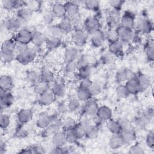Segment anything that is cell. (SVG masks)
<instances>
[{
  "mask_svg": "<svg viewBox=\"0 0 154 154\" xmlns=\"http://www.w3.org/2000/svg\"><path fill=\"white\" fill-rule=\"evenodd\" d=\"M39 51L40 49L38 46L29 47L26 50L17 54L16 55V60L22 65H27L34 61L37 54L40 52Z\"/></svg>",
  "mask_w": 154,
  "mask_h": 154,
  "instance_id": "1",
  "label": "cell"
},
{
  "mask_svg": "<svg viewBox=\"0 0 154 154\" xmlns=\"http://www.w3.org/2000/svg\"><path fill=\"white\" fill-rule=\"evenodd\" d=\"M27 22L16 16L8 19L5 22V28L10 32L18 31L20 29L25 28Z\"/></svg>",
  "mask_w": 154,
  "mask_h": 154,
  "instance_id": "2",
  "label": "cell"
},
{
  "mask_svg": "<svg viewBox=\"0 0 154 154\" xmlns=\"http://www.w3.org/2000/svg\"><path fill=\"white\" fill-rule=\"evenodd\" d=\"M116 34L117 38L120 40L122 42L128 43L133 40L135 37V33L133 29L126 28L121 25L116 28Z\"/></svg>",
  "mask_w": 154,
  "mask_h": 154,
  "instance_id": "3",
  "label": "cell"
},
{
  "mask_svg": "<svg viewBox=\"0 0 154 154\" xmlns=\"http://www.w3.org/2000/svg\"><path fill=\"white\" fill-rule=\"evenodd\" d=\"M32 32L29 29L25 28L19 30L16 34L14 40L16 43L28 45L31 42Z\"/></svg>",
  "mask_w": 154,
  "mask_h": 154,
  "instance_id": "4",
  "label": "cell"
},
{
  "mask_svg": "<svg viewBox=\"0 0 154 154\" xmlns=\"http://www.w3.org/2000/svg\"><path fill=\"white\" fill-rule=\"evenodd\" d=\"M84 31L90 35L100 29V23L99 20L94 17H88L84 24Z\"/></svg>",
  "mask_w": 154,
  "mask_h": 154,
  "instance_id": "5",
  "label": "cell"
},
{
  "mask_svg": "<svg viewBox=\"0 0 154 154\" xmlns=\"http://www.w3.org/2000/svg\"><path fill=\"white\" fill-rule=\"evenodd\" d=\"M72 40L76 48L82 47L87 43V34L84 29L77 28L73 34Z\"/></svg>",
  "mask_w": 154,
  "mask_h": 154,
  "instance_id": "6",
  "label": "cell"
},
{
  "mask_svg": "<svg viewBox=\"0 0 154 154\" xmlns=\"http://www.w3.org/2000/svg\"><path fill=\"white\" fill-rule=\"evenodd\" d=\"M135 27L137 30L141 33H149L153 28L152 23L147 19L140 17L135 21Z\"/></svg>",
  "mask_w": 154,
  "mask_h": 154,
  "instance_id": "7",
  "label": "cell"
},
{
  "mask_svg": "<svg viewBox=\"0 0 154 154\" xmlns=\"http://www.w3.org/2000/svg\"><path fill=\"white\" fill-rule=\"evenodd\" d=\"M33 112L31 109L23 108L17 114V120L20 125L29 123L32 119Z\"/></svg>",
  "mask_w": 154,
  "mask_h": 154,
  "instance_id": "8",
  "label": "cell"
},
{
  "mask_svg": "<svg viewBox=\"0 0 154 154\" xmlns=\"http://www.w3.org/2000/svg\"><path fill=\"white\" fill-rule=\"evenodd\" d=\"M14 100V96L10 91H4L1 90L0 105L1 111L10 107L13 104Z\"/></svg>",
  "mask_w": 154,
  "mask_h": 154,
  "instance_id": "9",
  "label": "cell"
},
{
  "mask_svg": "<svg viewBox=\"0 0 154 154\" xmlns=\"http://www.w3.org/2000/svg\"><path fill=\"white\" fill-rule=\"evenodd\" d=\"M120 22L122 26L133 29L135 24V18L134 13L128 11L125 12L121 17Z\"/></svg>",
  "mask_w": 154,
  "mask_h": 154,
  "instance_id": "10",
  "label": "cell"
},
{
  "mask_svg": "<svg viewBox=\"0 0 154 154\" xmlns=\"http://www.w3.org/2000/svg\"><path fill=\"white\" fill-rule=\"evenodd\" d=\"M99 106L94 99L92 97L88 100L85 102V103L83 107V113L88 116H93L96 114Z\"/></svg>",
  "mask_w": 154,
  "mask_h": 154,
  "instance_id": "11",
  "label": "cell"
},
{
  "mask_svg": "<svg viewBox=\"0 0 154 154\" xmlns=\"http://www.w3.org/2000/svg\"><path fill=\"white\" fill-rule=\"evenodd\" d=\"M125 85L130 94H136L141 91L137 78L135 76L126 81Z\"/></svg>",
  "mask_w": 154,
  "mask_h": 154,
  "instance_id": "12",
  "label": "cell"
},
{
  "mask_svg": "<svg viewBox=\"0 0 154 154\" xmlns=\"http://www.w3.org/2000/svg\"><path fill=\"white\" fill-rule=\"evenodd\" d=\"M56 96L51 91V90H48L42 94L39 95L38 103L43 106H48L51 105L55 102Z\"/></svg>",
  "mask_w": 154,
  "mask_h": 154,
  "instance_id": "13",
  "label": "cell"
},
{
  "mask_svg": "<svg viewBox=\"0 0 154 154\" xmlns=\"http://www.w3.org/2000/svg\"><path fill=\"white\" fill-rule=\"evenodd\" d=\"M51 11L55 17L62 19L66 16L64 4H62L60 2H54L52 5Z\"/></svg>",
  "mask_w": 154,
  "mask_h": 154,
  "instance_id": "14",
  "label": "cell"
},
{
  "mask_svg": "<svg viewBox=\"0 0 154 154\" xmlns=\"http://www.w3.org/2000/svg\"><path fill=\"white\" fill-rule=\"evenodd\" d=\"M108 52L115 56L122 55L123 52V42L119 40L111 42L108 46Z\"/></svg>",
  "mask_w": 154,
  "mask_h": 154,
  "instance_id": "15",
  "label": "cell"
},
{
  "mask_svg": "<svg viewBox=\"0 0 154 154\" xmlns=\"http://www.w3.org/2000/svg\"><path fill=\"white\" fill-rule=\"evenodd\" d=\"M51 123V117L48 113L43 112L39 114L37 120L36 126L40 129L46 128Z\"/></svg>",
  "mask_w": 154,
  "mask_h": 154,
  "instance_id": "16",
  "label": "cell"
},
{
  "mask_svg": "<svg viewBox=\"0 0 154 154\" xmlns=\"http://www.w3.org/2000/svg\"><path fill=\"white\" fill-rule=\"evenodd\" d=\"M66 16L68 17H72L79 14V4L76 2L68 1L64 4Z\"/></svg>",
  "mask_w": 154,
  "mask_h": 154,
  "instance_id": "17",
  "label": "cell"
},
{
  "mask_svg": "<svg viewBox=\"0 0 154 154\" xmlns=\"http://www.w3.org/2000/svg\"><path fill=\"white\" fill-rule=\"evenodd\" d=\"M96 115L102 122H106L111 119L112 112L111 109L108 106L102 105L101 106H99Z\"/></svg>",
  "mask_w": 154,
  "mask_h": 154,
  "instance_id": "18",
  "label": "cell"
},
{
  "mask_svg": "<svg viewBox=\"0 0 154 154\" xmlns=\"http://www.w3.org/2000/svg\"><path fill=\"white\" fill-rule=\"evenodd\" d=\"M79 51L76 46L67 48L64 52V58L66 62L76 61L79 58Z\"/></svg>",
  "mask_w": 154,
  "mask_h": 154,
  "instance_id": "19",
  "label": "cell"
},
{
  "mask_svg": "<svg viewBox=\"0 0 154 154\" xmlns=\"http://www.w3.org/2000/svg\"><path fill=\"white\" fill-rule=\"evenodd\" d=\"M90 35V41L94 47L99 48L102 46L105 40V35L101 29L94 32Z\"/></svg>",
  "mask_w": 154,
  "mask_h": 154,
  "instance_id": "20",
  "label": "cell"
},
{
  "mask_svg": "<svg viewBox=\"0 0 154 154\" xmlns=\"http://www.w3.org/2000/svg\"><path fill=\"white\" fill-rule=\"evenodd\" d=\"M46 38L47 36L45 33L40 31H35L32 32L31 43L34 46H42L45 43Z\"/></svg>",
  "mask_w": 154,
  "mask_h": 154,
  "instance_id": "21",
  "label": "cell"
},
{
  "mask_svg": "<svg viewBox=\"0 0 154 154\" xmlns=\"http://www.w3.org/2000/svg\"><path fill=\"white\" fill-rule=\"evenodd\" d=\"M119 134L122 137L125 144L132 143L135 140L136 137L135 132L132 128L122 129Z\"/></svg>",
  "mask_w": 154,
  "mask_h": 154,
  "instance_id": "22",
  "label": "cell"
},
{
  "mask_svg": "<svg viewBox=\"0 0 154 154\" xmlns=\"http://www.w3.org/2000/svg\"><path fill=\"white\" fill-rule=\"evenodd\" d=\"M66 140L64 131H60L52 137V144L55 147H62L66 144Z\"/></svg>",
  "mask_w": 154,
  "mask_h": 154,
  "instance_id": "23",
  "label": "cell"
},
{
  "mask_svg": "<svg viewBox=\"0 0 154 154\" xmlns=\"http://www.w3.org/2000/svg\"><path fill=\"white\" fill-rule=\"evenodd\" d=\"M124 142L119 134H112L108 141L109 147L113 150L118 149L124 145Z\"/></svg>",
  "mask_w": 154,
  "mask_h": 154,
  "instance_id": "24",
  "label": "cell"
},
{
  "mask_svg": "<svg viewBox=\"0 0 154 154\" xmlns=\"http://www.w3.org/2000/svg\"><path fill=\"white\" fill-rule=\"evenodd\" d=\"M14 85L11 76L9 75H2L0 78L1 90L4 91H10Z\"/></svg>",
  "mask_w": 154,
  "mask_h": 154,
  "instance_id": "25",
  "label": "cell"
},
{
  "mask_svg": "<svg viewBox=\"0 0 154 154\" xmlns=\"http://www.w3.org/2000/svg\"><path fill=\"white\" fill-rule=\"evenodd\" d=\"M58 25L63 34H68L73 29V25L69 18L67 16L61 19Z\"/></svg>",
  "mask_w": 154,
  "mask_h": 154,
  "instance_id": "26",
  "label": "cell"
},
{
  "mask_svg": "<svg viewBox=\"0 0 154 154\" xmlns=\"http://www.w3.org/2000/svg\"><path fill=\"white\" fill-rule=\"evenodd\" d=\"M51 91L57 97H63L66 93V85L62 81L55 82L51 88Z\"/></svg>",
  "mask_w": 154,
  "mask_h": 154,
  "instance_id": "27",
  "label": "cell"
},
{
  "mask_svg": "<svg viewBox=\"0 0 154 154\" xmlns=\"http://www.w3.org/2000/svg\"><path fill=\"white\" fill-rule=\"evenodd\" d=\"M141 91H143L148 88L151 84V79L149 75L144 73H139L138 76H137Z\"/></svg>",
  "mask_w": 154,
  "mask_h": 154,
  "instance_id": "28",
  "label": "cell"
},
{
  "mask_svg": "<svg viewBox=\"0 0 154 154\" xmlns=\"http://www.w3.org/2000/svg\"><path fill=\"white\" fill-rule=\"evenodd\" d=\"M32 14L33 12L31 11V10L26 5H25L17 9L16 16L25 20L26 22H28L31 19Z\"/></svg>",
  "mask_w": 154,
  "mask_h": 154,
  "instance_id": "29",
  "label": "cell"
},
{
  "mask_svg": "<svg viewBox=\"0 0 154 154\" xmlns=\"http://www.w3.org/2000/svg\"><path fill=\"white\" fill-rule=\"evenodd\" d=\"M150 117H149L146 114L138 116L135 120V125L136 128L141 130L145 129L149 123Z\"/></svg>",
  "mask_w": 154,
  "mask_h": 154,
  "instance_id": "30",
  "label": "cell"
},
{
  "mask_svg": "<svg viewBox=\"0 0 154 154\" xmlns=\"http://www.w3.org/2000/svg\"><path fill=\"white\" fill-rule=\"evenodd\" d=\"M16 46V43L14 38L5 40L2 43L1 52H15Z\"/></svg>",
  "mask_w": 154,
  "mask_h": 154,
  "instance_id": "31",
  "label": "cell"
},
{
  "mask_svg": "<svg viewBox=\"0 0 154 154\" xmlns=\"http://www.w3.org/2000/svg\"><path fill=\"white\" fill-rule=\"evenodd\" d=\"M135 75L134 73L129 69L123 67L120 69L117 73V79L119 82H123L126 81L131 78L134 76Z\"/></svg>",
  "mask_w": 154,
  "mask_h": 154,
  "instance_id": "32",
  "label": "cell"
},
{
  "mask_svg": "<svg viewBox=\"0 0 154 154\" xmlns=\"http://www.w3.org/2000/svg\"><path fill=\"white\" fill-rule=\"evenodd\" d=\"M106 127L107 129L112 134H120L122 130L117 120H114L112 119H110L106 121Z\"/></svg>",
  "mask_w": 154,
  "mask_h": 154,
  "instance_id": "33",
  "label": "cell"
},
{
  "mask_svg": "<svg viewBox=\"0 0 154 154\" xmlns=\"http://www.w3.org/2000/svg\"><path fill=\"white\" fill-rule=\"evenodd\" d=\"M41 81L48 84L52 82L55 79V75L54 73L49 69L45 68L40 72Z\"/></svg>",
  "mask_w": 154,
  "mask_h": 154,
  "instance_id": "34",
  "label": "cell"
},
{
  "mask_svg": "<svg viewBox=\"0 0 154 154\" xmlns=\"http://www.w3.org/2000/svg\"><path fill=\"white\" fill-rule=\"evenodd\" d=\"M45 34L47 37L60 38L63 33L57 24V25H49L47 28L46 32Z\"/></svg>",
  "mask_w": 154,
  "mask_h": 154,
  "instance_id": "35",
  "label": "cell"
},
{
  "mask_svg": "<svg viewBox=\"0 0 154 154\" xmlns=\"http://www.w3.org/2000/svg\"><path fill=\"white\" fill-rule=\"evenodd\" d=\"M61 43V40L60 38L58 37H47L46 40V46L48 49L53 50L60 46Z\"/></svg>",
  "mask_w": 154,
  "mask_h": 154,
  "instance_id": "36",
  "label": "cell"
},
{
  "mask_svg": "<svg viewBox=\"0 0 154 154\" xmlns=\"http://www.w3.org/2000/svg\"><path fill=\"white\" fill-rule=\"evenodd\" d=\"M99 133V130L98 126L96 125H90L88 127L86 128V134L85 137L88 139L93 140L96 138Z\"/></svg>",
  "mask_w": 154,
  "mask_h": 154,
  "instance_id": "37",
  "label": "cell"
},
{
  "mask_svg": "<svg viewBox=\"0 0 154 154\" xmlns=\"http://www.w3.org/2000/svg\"><path fill=\"white\" fill-rule=\"evenodd\" d=\"M27 81L33 86L41 81L40 73L35 71H30L28 73L26 76Z\"/></svg>",
  "mask_w": 154,
  "mask_h": 154,
  "instance_id": "38",
  "label": "cell"
},
{
  "mask_svg": "<svg viewBox=\"0 0 154 154\" xmlns=\"http://www.w3.org/2000/svg\"><path fill=\"white\" fill-rule=\"evenodd\" d=\"M78 76L80 79L84 78H89L92 72V66H85L78 69Z\"/></svg>",
  "mask_w": 154,
  "mask_h": 154,
  "instance_id": "39",
  "label": "cell"
},
{
  "mask_svg": "<svg viewBox=\"0 0 154 154\" xmlns=\"http://www.w3.org/2000/svg\"><path fill=\"white\" fill-rule=\"evenodd\" d=\"M77 122L72 117H66L65 119L63 120L62 122V128L64 130H67V129H73L75 128L76 125H77Z\"/></svg>",
  "mask_w": 154,
  "mask_h": 154,
  "instance_id": "40",
  "label": "cell"
},
{
  "mask_svg": "<svg viewBox=\"0 0 154 154\" xmlns=\"http://www.w3.org/2000/svg\"><path fill=\"white\" fill-rule=\"evenodd\" d=\"M49 89V84L40 81L34 85V90L35 93L38 95L42 94Z\"/></svg>",
  "mask_w": 154,
  "mask_h": 154,
  "instance_id": "41",
  "label": "cell"
},
{
  "mask_svg": "<svg viewBox=\"0 0 154 154\" xmlns=\"http://www.w3.org/2000/svg\"><path fill=\"white\" fill-rule=\"evenodd\" d=\"M116 93L117 96L122 99L126 98L130 94L125 84L119 85L116 89Z\"/></svg>",
  "mask_w": 154,
  "mask_h": 154,
  "instance_id": "42",
  "label": "cell"
},
{
  "mask_svg": "<svg viewBox=\"0 0 154 154\" xmlns=\"http://www.w3.org/2000/svg\"><path fill=\"white\" fill-rule=\"evenodd\" d=\"M64 131L65 133V137L67 143L73 144L77 141L78 139L73 129L64 130Z\"/></svg>",
  "mask_w": 154,
  "mask_h": 154,
  "instance_id": "43",
  "label": "cell"
},
{
  "mask_svg": "<svg viewBox=\"0 0 154 154\" xmlns=\"http://www.w3.org/2000/svg\"><path fill=\"white\" fill-rule=\"evenodd\" d=\"M92 97L91 96L88 90L79 88L77 91V98L81 102H87Z\"/></svg>",
  "mask_w": 154,
  "mask_h": 154,
  "instance_id": "44",
  "label": "cell"
},
{
  "mask_svg": "<svg viewBox=\"0 0 154 154\" xmlns=\"http://www.w3.org/2000/svg\"><path fill=\"white\" fill-rule=\"evenodd\" d=\"M84 5L85 7L90 11H96L99 8V2L96 0H89L84 1Z\"/></svg>",
  "mask_w": 154,
  "mask_h": 154,
  "instance_id": "45",
  "label": "cell"
},
{
  "mask_svg": "<svg viewBox=\"0 0 154 154\" xmlns=\"http://www.w3.org/2000/svg\"><path fill=\"white\" fill-rule=\"evenodd\" d=\"M146 57L150 61H153L154 60V46L153 40L148 42L146 47Z\"/></svg>",
  "mask_w": 154,
  "mask_h": 154,
  "instance_id": "46",
  "label": "cell"
},
{
  "mask_svg": "<svg viewBox=\"0 0 154 154\" xmlns=\"http://www.w3.org/2000/svg\"><path fill=\"white\" fill-rule=\"evenodd\" d=\"M86 128L84 126L81 125L79 123H78L75 128L73 129L75 133L78 138V139H82L85 137L86 134Z\"/></svg>",
  "mask_w": 154,
  "mask_h": 154,
  "instance_id": "47",
  "label": "cell"
},
{
  "mask_svg": "<svg viewBox=\"0 0 154 154\" xmlns=\"http://www.w3.org/2000/svg\"><path fill=\"white\" fill-rule=\"evenodd\" d=\"M42 148L37 146H31L28 147H26L22 149H21L20 151L19 152L20 153H42Z\"/></svg>",
  "mask_w": 154,
  "mask_h": 154,
  "instance_id": "48",
  "label": "cell"
},
{
  "mask_svg": "<svg viewBox=\"0 0 154 154\" xmlns=\"http://www.w3.org/2000/svg\"><path fill=\"white\" fill-rule=\"evenodd\" d=\"M2 7L5 10H12L17 8L16 0H3L1 1Z\"/></svg>",
  "mask_w": 154,
  "mask_h": 154,
  "instance_id": "49",
  "label": "cell"
},
{
  "mask_svg": "<svg viewBox=\"0 0 154 154\" xmlns=\"http://www.w3.org/2000/svg\"><path fill=\"white\" fill-rule=\"evenodd\" d=\"M90 95L91 97H94L99 95L101 93V87L100 85L96 82L91 83V85L88 89Z\"/></svg>",
  "mask_w": 154,
  "mask_h": 154,
  "instance_id": "50",
  "label": "cell"
},
{
  "mask_svg": "<svg viewBox=\"0 0 154 154\" xmlns=\"http://www.w3.org/2000/svg\"><path fill=\"white\" fill-rule=\"evenodd\" d=\"M15 52H1V58L5 63H9L16 59Z\"/></svg>",
  "mask_w": 154,
  "mask_h": 154,
  "instance_id": "51",
  "label": "cell"
},
{
  "mask_svg": "<svg viewBox=\"0 0 154 154\" xmlns=\"http://www.w3.org/2000/svg\"><path fill=\"white\" fill-rule=\"evenodd\" d=\"M10 117L7 114L1 113L0 116V126L2 129H6L10 125Z\"/></svg>",
  "mask_w": 154,
  "mask_h": 154,
  "instance_id": "52",
  "label": "cell"
},
{
  "mask_svg": "<svg viewBox=\"0 0 154 154\" xmlns=\"http://www.w3.org/2000/svg\"><path fill=\"white\" fill-rule=\"evenodd\" d=\"M26 6L34 12L38 11L40 10L42 7V2L39 1H29L26 2Z\"/></svg>",
  "mask_w": 154,
  "mask_h": 154,
  "instance_id": "53",
  "label": "cell"
},
{
  "mask_svg": "<svg viewBox=\"0 0 154 154\" xmlns=\"http://www.w3.org/2000/svg\"><path fill=\"white\" fill-rule=\"evenodd\" d=\"M67 105L69 111H75L80 107L81 101L78 98H72L69 101Z\"/></svg>",
  "mask_w": 154,
  "mask_h": 154,
  "instance_id": "54",
  "label": "cell"
},
{
  "mask_svg": "<svg viewBox=\"0 0 154 154\" xmlns=\"http://www.w3.org/2000/svg\"><path fill=\"white\" fill-rule=\"evenodd\" d=\"M66 70L68 72H75L79 69L78 61H72L66 62L65 66Z\"/></svg>",
  "mask_w": 154,
  "mask_h": 154,
  "instance_id": "55",
  "label": "cell"
},
{
  "mask_svg": "<svg viewBox=\"0 0 154 154\" xmlns=\"http://www.w3.org/2000/svg\"><path fill=\"white\" fill-rule=\"evenodd\" d=\"M128 152L131 154H143L144 153V150L139 144H135L130 147Z\"/></svg>",
  "mask_w": 154,
  "mask_h": 154,
  "instance_id": "56",
  "label": "cell"
},
{
  "mask_svg": "<svg viewBox=\"0 0 154 154\" xmlns=\"http://www.w3.org/2000/svg\"><path fill=\"white\" fill-rule=\"evenodd\" d=\"M121 129H129V128H132V126L131 125V123L129 121V120L125 117H122L120 118L118 120H117Z\"/></svg>",
  "mask_w": 154,
  "mask_h": 154,
  "instance_id": "57",
  "label": "cell"
},
{
  "mask_svg": "<svg viewBox=\"0 0 154 154\" xmlns=\"http://www.w3.org/2000/svg\"><path fill=\"white\" fill-rule=\"evenodd\" d=\"M153 130L150 131L148 134L147 135L146 137V143L147 146L150 148V149H153V146H154V137H153Z\"/></svg>",
  "mask_w": 154,
  "mask_h": 154,
  "instance_id": "58",
  "label": "cell"
},
{
  "mask_svg": "<svg viewBox=\"0 0 154 154\" xmlns=\"http://www.w3.org/2000/svg\"><path fill=\"white\" fill-rule=\"evenodd\" d=\"M92 81L90 79V78H84L81 79L79 84V88L88 90L90 86L91 85Z\"/></svg>",
  "mask_w": 154,
  "mask_h": 154,
  "instance_id": "59",
  "label": "cell"
},
{
  "mask_svg": "<svg viewBox=\"0 0 154 154\" xmlns=\"http://www.w3.org/2000/svg\"><path fill=\"white\" fill-rule=\"evenodd\" d=\"M79 123L84 126L85 128H87L90 125H91V120L88 117V116L83 114L79 119Z\"/></svg>",
  "mask_w": 154,
  "mask_h": 154,
  "instance_id": "60",
  "label": "cell"
},
{
  "mask_svg": "<svg viewBox=\"0 0 154 154\" xmlns=\"http://www.w3.org/2000/svg\"><path fill=\"white\" fill-rule=\"evenodd\" d=\"M54 18H55V17L54 16V15L53 14V13H52L51 11H47L46 13H45L44 17H43V19H44L45 23L46 24H48L50 25H51V23L53 22Z\"/></svg>",
  "mask_w": 154,
  "mask_h": 154,
  "instance_id": "61",
  "label": "cell"
},
{
  "mask_svg": "<svg viewBox=\"0 0 154 154\" xmlns=\"http://www.w3.org/2000/svg\"><path fill=\"white\" fill-rule=\"evenodd\" d=\"M69 111L67 103L64 102H61L58 105L57 111L60 114H65Z\"/></svg>",
  "mask_w": 154,
  "mask_h": 154,
  "instance_id": "62",
  "label": "cell"
},
{
  "mask_svg": "<svg viewBox=\"0 0 154 154\" xmlns=\"http://www.w3.org/2000/svg\"><path fill=\"white\" fill-rule=\"evenodd\" d=\"M125 2V1H109V5L111 6L112 7V8L116 10H119L120 9H121L123 3Z\"/></svg>",
  "mask_w": 154,
  "mask_h": 154,
  "instance_id": "63",
  "label": "cell"
},
{
  "mask_svg": "<svg viewBox=\"0 0 154 154\" xmlns=\"http://www.w3.org/2000/svg\"><path fill=\"white\" fill-rule=\"evenodd\" d=\"M107 24L110 27V28H112L114 26H115V25H116L117 23V18L116 17H115L114 16L112 15H110L107 17Z\"/></svg>",
  "mask_w": 154,
  "mask_h": 154,
  "instance_id": "64",
  "label": "cell"
}]
</instances>
